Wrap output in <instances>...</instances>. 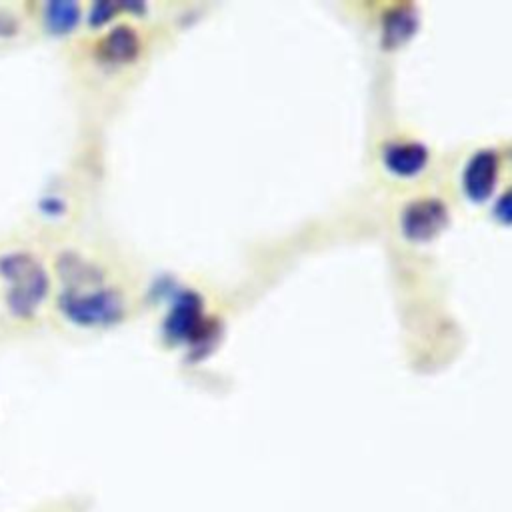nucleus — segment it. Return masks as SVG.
Listing matches in <instances>:
<instances>
[{
    "mask_svg": "<svg viewBox=\"0 0 512 512\" xmlns=\"http://www.w3.org/2000/svg\"><path fill=\"white\" fill-rule=\"evenodd\" d=\"M448 224L446 206L440 200L424 198L406 206L402 214V230L410 240L426 242Z\"/></svg>",
    "mask_w": 512,
    "mask_h": 512,
    "instance_id": "20e7f679",
    "label": "nucleus"
},
{
    "mask_svg": "<svg viewBox=\"0 0 512 512\" xmlns=\"http://www.w3.org/2000/svg\"><path fill=\"white\" fill-rule=\"evenodd\" d=\"M166 334L176 342H204L208 330V322L202 314V302L194 292H184L176 304L172 306L166 318Z\"/></svg>",
    "mask_w": 512,
    "mask_h": 512,
    "instance_id": "7ed1b4c3",
    "label": "nucleus"
},
{
    "mask_svg": "<svg viewBox=\"0 0 512 512\" xmlns=\"http://www.w3.org/2000/svg\"><path fill=\"white\" fill-rule=\"evenodd\" d=\"M60 312L78 326H110L124 314L122 296L102 284L66 288L58 298Z\"/></svg>",
    "mask_w": 512,
    "mask_h": 512,
    "instance_id": "f03ea898",
    "label": "nucleus"
},
{
    "mask_svg": "<svg viewBox=\"0 0 512 512\" xmlns=\"http://www.w3.org/2000/svg\"><path fill=\"white\" fill-rule=\"evenodd\" d=\"M416 14L410 6H396L392 12L384 18V42L388 46L402 44L408 40L416 30Z\"/></svg>",
    "mask_w": 512,
    "mask_h": 512,
    "instance_id": "1a4fd4ad",
    "label": "nucleus"
},
{
    "mask_svg": "<svg viewBox=\"0 0 512 512\" xmlns=\"http://www.w3.org/2000/svg\"><path fill=\"white\" fill-rule=\"evenodd\" d=\"M42 20L52 34H68L80 22V6L72 0H52L44 4Z\"/></svg>",
    "mask_w": 512,
    "mask_h": 512,
    "instance_id": "6e6552de",
    "label": "nucleus"
},
{
    "mask_svg": "<svg viewBox=\"0 0 512 512\" xmlns=\"http://www.w3.org/2000/svg\"><path fill=\"white\" fill-rule=\"evenodd\" d=\"M0 278L6 284V306L18 318H30L48 296L50 278L44 266L28 252L0 256Z\"/></svg>",
    "mask_w": 512,
    "mask_h": 512,
    "instance_id": "f257e3e1",
    "label": "nucleus"
},
{
    "mask_svg": "<svg viewBox=\"0 0 512 512\" xmlns=\"http://www.w3.org/2000/svg\"><path fill=\"white\" fill-rule=\"evenodd\" d=\"M40 210H42L44 214L56 216V214H60V212H62V202H60L58 198H54V196L42 198V200H40Z\"/></svg>",
    "mask_w": 512,
    "mask_h": 512,
    "instance_id": "9b49d317",
    "label": "nucleus"
},
{
    "mask_svg": "<svg viewBox=\"0 0 512 512\" xmlns=\"http://www.w3.org/2000/svg\"><path fill=\"white\" fill-rule=\"evenodd\" d=\"M16 30V26H10V18L8 16H0V34H12Z\"/></svg>",
    "mask_w": 512,
    "mask_h": 512,
    "instance_id": "f8f14e48",
    "label": "nucleus"
},
{
    "mask_svg": "<svg viewBox=\"0 0 512 512\" xmlns=\"http://www.w3.org/2000/svg\"><path fill=\"white\" fill-rule=\"evenodd\" d=\"M98 52L106 62H128L138 52V36L128 26H116L102 38Z\"/></svg>",
    "mask_w": 512,
    "mask_h": 512,
    "instance_id": "0eeeda50",
    "label": "nucleus"
},
{
    "mask_svg": "<svg viewBox=\"0 0 512 512\" xmlns=\"http://www.w3.org/2000/svg\"><path fill=\"white\" fill-rule=\"evenodd\" d=\"M498 172H500V158L494 150L476 152L468 160L462 174V186L466 194L476 202L486 200L496 186Z\"/></svg>",
    "mask_w": 512,
    "mask_h": 512,
    "instance_id": "39448f33",
    "label": "nucleus"
},
{
    "mask_svg": "<svg viewBox=\"0 0 512 512\" xmlns=\"http://www.w3.org/2000/svg\"><path fill=\"white\" fill-rule=\"evenodd\" d=\"M428 162V152L418 142H394L384 150V164L398 176H414Z\"/></svg>",
    "mask_w": 512,
    "mask_h": 512,
    "instance_id": "423d86ee",
    "label": "nucleus"
},
{
    "mask_svg": "<svg viewBox=\"0 0 512 512\" xmlns=\"http://www.w3.org/2000/svg\"><path fill=\"white\" fill-rule=\"evenodd\" d=\"M114 10H116L114 4H110V2H98V4H94V6L90 8L88 20H90L92 26H100V24H104L106 20H110V16L114 14Z\"/></svg>",
    "mask_w": 512,
    "mask_h": 512,
    "instance_id": "9d476101",
    "label": "nucleus"
}]
</instances>
